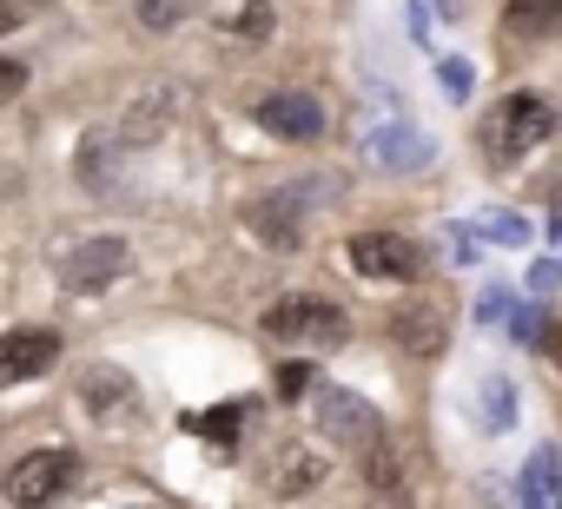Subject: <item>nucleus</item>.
I'll use <instances>...</instances> for the list:
<instances>
[{
	"label": "nucleus",
	"mask_w": 562,
	"mask_h": 509,
	"mask_svg": "<svg viewBox=\"0 0 562 509\" xmlns=\"http://www.w3.org/2000/svg\"><path fill=\"white\" fill-rule=\"evenodd\" d=\"M305 384H312V364H285V371H278V397H305Z\"/></svg>",
	"instance_id": "b1692460"
},
{
	"label": "nucleus",
	"mask_w": 562,
	"mask_h": 509,
	"mask_svg": "<svg viewBox=\"0 0 562 509\" xmlns=\"http://www.w3.org/2000/svg\"><path fill=\"white\" fill-rule=\"evenodd\" d=\"M238 41H271V8H265V0H245V8L225 21Z\"/></svg>",
	"instance_id": "aec40b11"
},
{
	"label": "nucleus",
	"mask_w": 562,
	"mask_h": 509,
	"mask_svg": "<svg viewBox=\"0 0 562 509\" xmlns=\"http://www.w3.org/2000/svg\"><path fill=\"white\" fill-rule=\"evenodd\" d=\"M503 312H509V292H483V312H476V318H483V325H496Z\"/></svg>",
	"instance_id": "c85d7f7f"
},
{
	"label": "nucleus",
	"mask_w": 562,
	"mask_h": 509,
	"mask_svg": "<svg viewBox=\"0 0 562 509\" xmlns=\"http://www.w3.org/2000/svg\"><path fill=\"white\" fill-rule=\"evenodd\" d=\"M80 404H87V417H100V423L139 417V391H133V377H126L120 364H93V371L80 377Z\"/></svg>",
	"instance_id": "9b49d317"
},
{
	"label": "nucleus",
	"mask_w": 562,
	"mask_h": 509,
	"mask_svg": "<svg viewBox=\"0 0 562 509\" xmlns=\"http://www.w3.org/2000/svg\"><path fill=\"white\" fill-rule=\"evenodd\" d=\"M555 489H562V456L555 450H536L529 463H522V509H555Z\"/></svg>",
	"instance_id": "4468645a"
},
{
	"label": "nucleus",
	"mask_w": 562,
	"mask_h": 509,
	"mask_svg": "<svg viewBox=\"0 0 562 509\" xmlns=\"http://www.w3.org/2000/svg\"><path fill=\"white\" fill-rule=\"evenodd\" d=\"M536 344H542V358L562 371V325H542V338H536Z\"/></svg>",
	"instance_id": "cd10ccee"
},
{
	"label": "nucleus",
	"mask_w": 562,
	"mask_h": 509,
	"mask_svg": "<svg viewBox=\"0 0 562 509\" xmlns=\"http://www.w3.org/2000/svg\"><path fill=\"white\" fill-rule=\"evenodd\" d=\"M391 338H397L404 358H443V344H450V312H443L437 298H411V305L391 312Z\"/></svg>",
	"instance_id": "6e6552de"
},
{
	"label": "nucleus",
	"mask_w": 562,
	"mask_h": 509,
	"mask_svg": "<svg viewBox=\"0 0 562 509\" xmlns=\"http://www.w3.org/2000/svg\"><path fill=\"white\" fill-rule=\"evenodd\" d=\"M437 14H443V21H457V0H437Z\"/></svg>",
	"instance_id": "c756f323"
},
{
	"label": "nucleus",
	"mask_w": 562,
	"mask_h": 509,
	"mask_svg": "<svg viewBox=\"0 0 562 509\" xmlns=\"http://www.w3.org/2000/svg\"><path fill=\"white\" fill-rule=\"evenodd\" d=\"M542 325H549V318H542V312H522V318H516V325H509V331H516V338H522V344H536V338H542Z\"/></svg>",
	"instance_id": "bb28decb"
},
{
	"label": "nucleus",
	"mask_w": 562,
	"mask_h": 509,
	"mask_svg": "<svg viewBox=\"0 0 562 509\" xmlns=\"http://www.w3.org/2000/svg\"><path fill=\"white\" fill-rule=\"evenodd\" d=\"M470 231H476V238H496V245H529V225L509 218V212H490V218H476Z\"/></svg>",
	"instance_id": "412c9836"
},
{
	"label": "nucleus",
	"mask_w": 562,
	"mask_h": 509,
	"mask_svg": "<svg viewBox=\"0 0 562 509\" xmlns=\"http://www.w3.org/2000/svg\"><path fill=\"white\" fill-rule=\"evenodd\" d=\"M318 483H325V463H318L312 450H285V456H278V476H271L278 496H305V489H318Z\"/></svg>",
	"instance_id": "2eb2a0df"
},
{
	"label": "nucleus",
	"mask_w": 562,
	"mask_h": 509,
	"mask_svg": "<svg viewBox=\"0 0 562 509\" xmlns=\"http://www.w3.org/2000/svg\"><path fill=\"white\" fill-rule=\"evenodd\" d=\"M555 133V106L542 100V93H509V100H496L490 113H483V126H476V139H483V152H490V166H516L529 146H542Z\"/></svg>",
	"instance_id": "f257e3e1"
},
{
	"label": "nucleus",
	"mask_w": 562,
	"mask_h": 509,
	"mask_svg": "<svg viewBox=\"0 0 562 509\" xmlns=\"http://www.w3.org/2000/svg\"><path fill=\"white\" fill-rule=\"evenodd\" d=\"M555 285H562V265L555 259H536L529 265V292H555Z\"/></svg>",
	"instance_id": "393cba45"
},
{
	"label": "nucleus",
	"mask_w": 562,
	"mask_h": 509,
	"mask_svg": "<svg viewBox=\"0 0 562 509\" xmlns=\"http://www.w3.org/2000/svg\"><path fill=\"white\" fill-rule=\"evenodd\" d=\"M133 272V245L126 238H80L60 259V285L67 292H106Z\"/></svg>",
	"instance_id": "20e7f679"
},
{
	"label": "nucleus",
	"mask_w": 562,
	"mask_h": 509,
	"mask_svg": "<svg viewBox=\"0 0 562 509\" xmlns=\"http://www.w3.org/2000/svg\"><path fill=\"white\" fill-rule=\"evenodd\" d=\"M74 476H80L74 450H27L8 476H0V489H8L14 509H47V502H60L74 489Z\"/></svg>",
	"instance_id": "7ed1b4c3"
},
{
	"label": "nucleus",
	"mask_w": 562,
	"mask_h": 509,
	"mask_svg": "<svg viewBox=\"0 0 562 509\" xmlns=\"http://www.w3.org/2000/svg\"><path fill=\"white\" fill-rule=\"evenodd\" d=\"M245 410H251V404H218V410H199V417H186V430H199V437H218V443H232V437L245 430Z\"/></svg>",
	"instance_id": "a211bd4d"
},
{
	"label": "nucleus",
	"mask_w": 562,
	"mask_h": 509,
	"mask_svg": "<svg viewBox=\"0 0 562 509\" xmlns=\"http://www.w3.org/2000/svg\"><path fill=\"white\" fill-rule=\"evenodd\" d=\"M245 218H251V231H258L265 245H278V251H292V245L305 238V205H299V192H271V199H258Z\"/></svg>",
	"instance_id": "f8f14e48"
},
{
	"label": "nucleus",
	"mask_w": 562,
	"mask_h": 509,
	"mask_svg": "<svg viewBox=\"0 0 562 509\" xmlns=\"http://www.w3.org/2000/svg\"><path fill=\"white\" fill-rule=\"evenodd\" d=\"M476 417H483L490 437H503V430L516 423V391H509L503 377H483V391H476Z\"/></svg>",
	"instance_id": "dca6fc26"
},
{
	"label": "nucleus",
	"mask_w": 562,
	"mask_h": 509,
	"mask_svg": "<svg viewBox=\"0 0 562 509\" xmlns=\"http://www.w3.org/2000/svg\"><path fill=\"white\" fill-rule=\"evenodd\" d=\"M21 87H27V67L21 60H0V100H14Z\"/></svg>",
	"instance_id": "a878e982"
},
{
	"label": "nucleus",
	"mask_w": 562,
	"mask_h": 509,
	"mask_svg": "<svg viewBox=\"0 0 562 509\" xmlns=\"http://www.w3.org/2000/svg\"><path fill=\"white\" fill-rule=\"evenodd\" d=\"M265 338L271 344H292V351H338L351 338V318L331 305V298H312V292H292L265 312Z\"/></svg>",
	"instance_id": "f03ea898"
},
{
	"label": "nucleus",
	"mask_w": 562,
	"mask_h": 509,
	"mask_svg": "<svg viewBox=\"0 0 562 509\" xmlns=\"http://www.w3.org/2000/svg\"><path fill=\"white\" fill-rule=\"evenodd\" d=\"M318 430H325L331 443H345V450H364V443H378V437H384V417H378V404H371V397L325 384V391H318Z\"/></svg>",
	"instance_id": "423d86ee"
},
{
	"label": "nucleus",
	"mask_w": 562,
	"mask_h": 509,
	"mask_svg": "<svg viewBox=\"0 0 562 509\" xmlns=\"http://www.w3.org/2000/svg\"><path fill=\"white\" fill-rule=\"evenodd\" d=\"M34 14H47V0H0V41H8L14 27H27Z\"/></svg>",
	"instance_id": "4be33fe9"
},
{
	"label": "nucleus",
	"mask_w": 562,
	"mask_h": 509,
	"mask_svg": "<svg viewBox=\"0 0 562 509\" xmlns=\"http://www.w3.org/2000/svg\"><path fill=\"white\" fill-rule=\"evenodd\" d=\"M503 27H509V41H549V34H562V0H509Z\"/></svg>",
	"instance_id": "ddd939ff"
},
{
	"label": "nucleus",
	"mask_w": 562,
	"mask_h": 509,
	"mask_svg": "<svg viewBox=\"0 0 562 509\" xmlns=\"http://www.w3.org/2000/svg\"><path fill=\"white\" fill-rule=\"evenodd\" d=\"M60 364V338L54 331H8V338H0V391H8V384H27V377H47Z\"/></svg>",
	"instance_id": "9d476101"
},
{
	"label": "nucleus",
	"mask_w": 562,
	"mask_h": 509,
	"mask_svg": "<svg viewBox=\"0 0 562 509\" xmlns=\"http://www.w3.org/2000/svg\"><path fill=\"white\" fill-rule=\"evenodd\" d=\"M358 456H364V483H378V489H397V483H404V443L378 437V443H364Z\"/></svg>",
	"instance_id": "f3484780"
},
{
	"label": "nucleus",
	"mask_w": 562,
	"mask_h": 509,
	"mask_svg": "<svg viewBox=\"0 0 562 509\" xmlns=\"http://www.w3.org/2000/svg\"><path fill=\"white\" fill-rule=\"evenodd\" d=\"M437 80L450 87V100H470V87H476V73H470V60H443V67H437Z\"/></svg>",
	"instance_id": "5701e85b"
},
{
	"label": "nucleus",
	"mask_w": 562,
	"mask_h": 509,
	"mask_svg": "<svg viewBox=\"0 0 562 509\" xmlns=\"http://www.w3.org/2000/svg\"><path fill=\"white\" fill-rule=\"evenodd\" d=\"M364 159L378 172H424L437 159V139L417 133V126H404V120H391V126H371L364 133Z\"/></svg>",
	"instance_id": "0eeeda50"
},
{
	"label": "nucleus",
	"mask_w": 562,
	"mask_h": 509,
	"mask_svg": "<svg viewBox=\"0 0 562 509\" xmlns=\"http://www.w3.org/2000/svg\"><path fill=\"white\" fill-rule=\"evenodd\" d=\"M345 259H351L358 279H397V285L424 279V251L411 238H397V231H358L345 245Z\"/></svg>",
	"instance_id": "39448f33"
},
{
	"label": "nucleus",
	"mask_w": 562,
	"mask_h": 509,
	"mask_svg": "<svg viewBox=\"0 0 562 509\" xmlns=\"http://www.w3.org/2000/svg\"><path fill=\"white\" fill-rule=\"evenodd\" d=\"M205 8V0H139V27H153V34H172L179 21H192Z\"/></svg>",
	"instance_id": "6ab92c4d"
},
{
	"label": "nucleus",
	"mask_w": 562,
	"mask_h": 509,
	"mask_svg": "<svg viewBox=\"0 0 562 509\" xmlns=\"http://www.w3.org/2000/svg\"><path fill=\"white\" fill-rule=\"evenodd\" d=\"M251 120H258L265 133H278V139H292V146H312V139L325 133V106H318L312 93H265V100L251 106Z\"/></svg>",
	"instance_id": "1a4fd4ad"
}]
</instances>
